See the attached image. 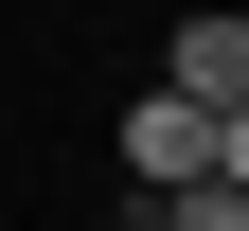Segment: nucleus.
Masks as SVG:
<instances>
[{
	"mask_svg": "<svg viewBox=\"0 0 249 231\" xmlns=\"http://www.w3.org/2000/svg\"><path fill=\"white\" fill-rule=\"evenodd\" d=\"M124 178H142V195L213 178V107H178V89H142V107H124Z\"/></svg>",
	"mask_w": 249,
	"mask_h": 231,
	"instance_id": "f257e3e1",
	"label": "nucleus"
},
{
	"mask_svg": "<svg viewBox=\"0 0 249 231\" xmlns=\"http://www.w3.org/2000/svg\"><path fill=\"white\" fill-rule=\"evenodd\" d=\"M213 178H231V195H249V107H213Z\"/></svg>",
	"mask_w": 249,
	"mask_h": 231,
	"instance_id": "20e7f679",
	"label": "nucleus"
},
{
	"mask_svg": "<svg viewBox=\"0 0 249 231\" xmlns=\"http://www.w3.org/2000/svg\"><path fill=\"white\" fill-rule=\"evenodd\" d=\"M178 107H249V18H178Z\"/></svg>",
	"mask_w": 249,
	"mask_h": 231,
	"instance_id": "f03ea898",
	"label": "nucleus"
},
{
	"mask_svg": "<svg viewBox=\"0 0 249 231\" xmlns=\"http://www.w3.org/2000/svg\"><path fill=\"white\" fill-rule=\"evenodd\" d=\"M142 231H249V195L231 178H178V195H142Z\"/></svg>",
	"mask_w": 249,
	"mask_h": 231,
	"instance_id": "7ed1b4c3",
	"label": "nucleus"
}]
</instances>
